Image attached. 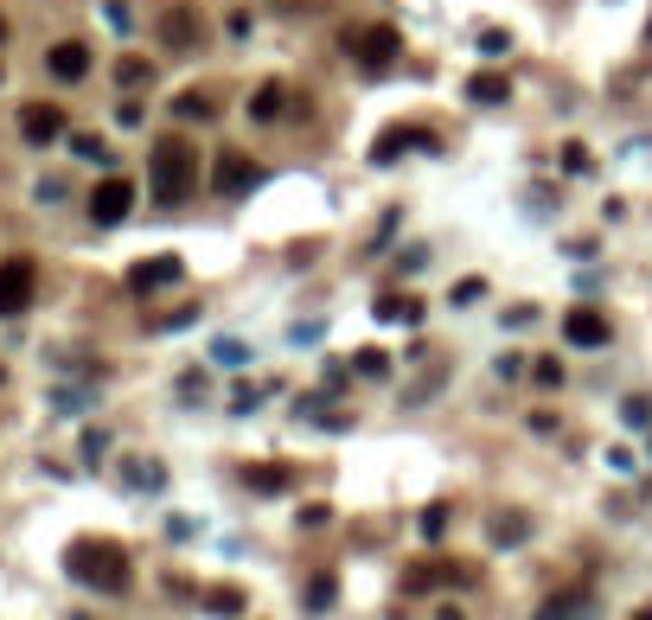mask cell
<instances>
[{"mask_svg":"<svg viewBox=\"0 0 652 620\" xmlns=\"http://www.w3.org/2000/svg\"><path fill=\"white\" fill-rule=\"evenodd\" d=\"M205 608H212V615H244V588H212V595H205Z\"/></svg>","mask_w":652,"mask_h":620,"instance_id":"cell-19","label":"cell"},{"mask_svg":"<svg viewBox=\"0 0 652 620\" xmlns=\"http://www.w3.org/2000/svg\"><path fill=\"white\" fill-rule=\"evenodd\" d=\"M307 608H333V576H314V583H307Z\"/></svg>","mask_w":652,"mask_h":620,"instance_id":"cell-23","label":"cell"},{"mask_svg":"<svg viewBox=\"0 0 652 620\" xmlns=\"http://www.w3.org/2000/svg\"><path fill=\"white\" fill-rule=\"evenodd\" d=\"M538 620H595V595L588 588H563L538 608Z\"/></svg>","mask_w":652,"mask_h":620,"instance_id":"cell-9","label":"cell"},{"mask_svg":"<svg viewBox=\"0 0 652 620\" xmlns=\"http://www.w3.org/2000/svg\"><path fill=\"white\" fill-rule=\"evenodd\" d=\"M45 65H52V77H65V83H77V77L90 71V45H77V38H58Z\"/></svg>","mask_w":652,"mask_h":620,"instance_id":"cell-12","label":"cell"},{"mask_svg":"<svg viewBox=\"0 0 652 620\" xmlns=\"http://www.w3.org/2000/svg\"><path fill=\"white\" fill-rule=\"evenodd\" d=\"M0 38H7V20H0Z\"/></svg>","mask_w":652,"mask_h":620,"instance_id":"cell-32","label":"cell"},{"mask_svg":"<svg viewBox=\"0 0 652 620\" xmlns=\"http://www.w3.org/2000/svg\"><path fill=\"white\" fill-rule=\"evenodd\" d=\"M244 480H250L256 493H289V467H282V461H262V467H244Z\"/></svg>","mask_w":652,"mask_h":620,"instance_id":"cell-18","label":"cell"},{"mask_svg":"<svg viewBox=\"0 0 652 620\" xmlns=\"http://www.w3.org/2000/svg\"><path fill=\"white\" fill-rule=\"evenodd\" d=\"M531 377L550 391V384H563V365H557V359H538V371H531Z\"/></svg>","mask_w":652,"mask_h":620,"instance_id":"cell-26","label":"cell"},{"mask_svg":"<svg viewBox=\"0 0 652 620\" xmlns=\"http://www.w3.org/2000/svg\"><path fill=\"white\" fill-rule=\"evenodd\" d=\"M65 570H71L83 588L122 595V588H128V550L109 544V538H77V544L65 550Z\"/></svg>","mask_w":652,"mask_h":620,"instance_id":"cell-1","label":"cell"},{"mask_svg":"<svg viewBox=\"0 0 652 620\" xmlns=\"http://www.w3.org/2000/svg\"><path fill=\"white\" fill-rule=\"evenodd\" d=\"M212 185L224 192V199H237V192H250L256 173H250V160L244 154H217V167H212Z\"/></svg>","mask_w":652,"mask_h":620,"instance_id":"cell-10","label":"cell"},{"mask_svg":"<svg viewBox=\"0 0 652 620\" xmlns=\"http://www.w3.org/2000/svg\"><path fill=\"white\" fill-rule=\"evenodd\" d=\"M525 531H531V525H525L518 511H506V518H493V544H518Z\"/></svg>","mask_w":652,"mask_h":620,"instance_id":"cell-21","label":"cell"},{"mask_svg":"<svg viewBox=\"0 0 652 620\" xmlns=\"http://www.w3.org/2000/svg\"><path fill=\"white\" fill-rule=\"evenodd\" d=\"M147 173H154V199H160V205H186L192 185H199V154H192V142L167 135V142H154Z\"/></svg>","mask_w":652,"mask_h":620,"instance_id":"cell-2","label":"cell"},{"mask_svg":"<svg viewBox=\"0 0 652 620\" xmlns=\"http://www.w3.org/2000/svg\"><path fill=\"white\" fill-rule=\"evenodd\" d=\"M409 147H429V135H416V128H384V135L371 142V160H378V167H391V160L409 154Z\"/></svg>","mask_w":652,"mask_h":620,"instance_id":"cell-13","label":"cell"},{"mask_svg":"<svg viewBox=\"0 0 652 620\" xmlns=\"http://www.w3.org/2000/svg\"><path fill=\"white\" fill-rule=\"evenodd\" d=\"M160 38L186 52V45H199V20H192V7H167V20H160Z\"/></svg>","mask_w":652,"mask_h":620,"instance_id":"cell-14","label":"cell"},{"mask_svg":"<svg viewBox=\"0 0 652 620\" xmlns=\"http://www.w3.org/2000/svg\"><path fill=\"white\" fill-rule=\"evenodd\" d=\"M167 282H180V256H147V262L128 269V289L135 294H154V289H167Z\"/></svg>","mask_w":652,"mask_h":620,"instance_id":"cell-8","label":"cell"},{"mask_svg":"<svg viewBox=\"0 0 652 620\" xmlns=\"http://www.w3.org/2000/svg\"><path fill=\"white\" fill-rule=\"evenodd\" d=\"M346 45H352V58H364L371 71H384L391 58H403V33H397V26H364V33H346Z\"/></svg>","mask_w":652,"mask_h":620,"instance_id":"cell-4","label":"cell"},{"mask_svg":"<svg viewBox=\"0 0 652 620\" xmlns=\"http://www.w3.org/2000/svg\"><path fill=\"white\" fill-rule=\"evenodd\" d=\"M633 620H652V608H640V615H633Z\"/></svg>","mask_w":652,"mask_h":620,"instance_id":"cell-31","label":"cell"},{"mask_svg":"<svg viewBox=\"0 0 652 620\" xmlns=\"http://www.w3.org/2000/svg\"><path fill=\"white\" fill-rule=\"evenodd\" d=\"M173 110H180L186 122H205V115H212V97H205V90H186V97L173 103Z\"/></svg>","mask_w":652,"mask_h":620,"instance_id":"cell-22","label":"cell"},{"mask_svg":"<svg viewBox=\"0 0 652 620\" xmlns=\"http://www.w3.org/2000/svg\"><path fill=\"white\" fill-rule=\"evenodd\" d=\"M38 294V269L33 256H7L0 262V320H13V314H26Z\"/></svg>","mask_w":652,"mask_h":620,"instance_id":"cell-3","label":"cell"},{"mask_svg":"<svg viewBox=\"0 0 652 620\" xmlns=\"http://www.w3.org/2000/svg\"><path fill=\"white\" fill-rule=\"evenodd\" d=\"M563 339L582 346V352L608 346V314H602V307H570V314H563Z\"/></svg>","mask_w":652,"mask_h":620,"instance_id":"cell-6","label":"cell"},{"mask_svg":"<svg viewBox=\"0 0 652 620\" xmlns=\"http://www.w3.org/2000/svg\"><path fill=\"white\" fill-rule=\"evenodd\" d=\"M378 320H391V327H416V320H423V301H416V294H378Z\"/></svg>","mask_w":652,"mask_h":620,"instance_id":"cell-15","label":"cell"},{"mask_svg":"<svg viewBox=\"0 0 652 620\" xmlns=\"http://www.w3.org/2000/svg\"><path fill=\"white\" fill-rule=\"evenodd\" d=\"M627 422H633V429H647V422H652V409H647V397H627Z\"/></svg>","mask_w":652,"mask_h":620,"instance_id":"cell-28","label":"cell"},{"mask_svg":"<svg viewBox=\"0 0 652 620\" xmlns=\"http://www.w3.org/2000/svg\"><path fill=\"white\" fill-rule=\"evenodd\" d=\"M441 620H468V615H461V608H441Z\"/></svg>","mask_w":652,"mask_h":620,"instance_id":"cell-30","label":"cell"},{"mask_svg":"<svg viewBox=\"0 0 652 620\" xmlns=\"http://www.w3.org/2000/svg\"><path fill=\"white\" fill-rule=\"evenodd\" d=\"M147 77H154V65H142V58H122V65H115V83H122V90H142Z\"/></svg>","mask_w":652,"mask_h":620,"instance_id":"cell-20","label":"cell"},{"mask_svg":"<svg viewBox=\"0 0 652 620\" xmlns=\"http://www.w3.org/2000/svg\"><path fill=\"white\" fill-rule=\"evenodd\" d=\"M128 212H135V185L122 180V173L97 180V192H90V218H97V224H122Z\"/></svg>","mask_w":652,"mask_h":620,"instance_id":"cell-5","label":"cell"},{"mask_svg":"<svg viewBox=\"0 0 652 620\" xmlns=\"http://www.w3.org/2000/svg\"><path fill=\"white\" fill-rule=\"evenodd\" d=\"M423 531H429V538H441V531H448V506H429V511H423Z\"/></svg>","mask_w":652,"mask_h":620,"instance_id":"cell-27","label":"cell"},{"mask_svg":"<svg viewBox=\"0 0 652 620\" xmlns=\"http://www.w3.org/2000/svg\"><path fill=\"white\" fill-rule=\"evenodd\" d=\"M282 103H289V90H282V83H262V90L250 97V122H276Z\"/></svg>","mask_w":652,"mask_h":620,"instance_id":"cell-17","label":"cell"},{"mask_svg":"<svg viewBox=\"0 0 652 620\" xmlns=\"http://www.w3.org/2000/svg\"><path fill=\"white\" fill-rule=\"evenodd\" d=\"M468 570L461 563H416L409 576H403V595H429V588H441V583H461Z\"/></svg>","mask_w":652,"mask_h":620,"instance_id":"cell-11","label":"cell"},{"mask_svg":"<svg viewBox=\"0 0 652 620\" xmlns=\"http://www.w3.org/2000/svg\"><path fill=\"white\" fill-rule=\"evenodd\" d=\"M20 135L33 147H52L65 135V110H58V103H26V110H20Z\"/></svg>","mask_w":652,"mask_h":620,"instance_id":"cell-7","label":"cell"},{"mask_svg":"<svg viewBox=\"0 0 652 620\" xmlns=\"http://www.w3.org/2000/svg\"><path fill=\"white\" fill-rule=\"evenodd\" d=\"M359 371H364V377H384V352H371V346H364V352H359Z\"/></svg>","mask_w":652,"mask_h":620,"instance_id":"cell-29","label":"cell"},{"mask_svg":"<svg viewBox=\"0 0 652 620\" xmlns=\"http://www.w3.org/2000/svg\"><path fill=\"white\" fill-rule=\"evenodd\" d=\"M563 167H570V173H588V147L570 142V147H563Z\"/></svg>","mask_w":652,"mask_h":620,"instance_id":"cell-24","label":"cell"},{"mask_svg":"<svg viewBox=\"0 0 652 620\" xmlns=\"http://www.w3.org/2000/svg\"><path fill=\"white\" fill-rule=\"evenodd\" d=\"M71 147H77V154H83V160H109V154H103V142H97V135H71Z\"/></svg>","mask_w":652,"mask_h":620,"instance_id":"cell-25","label":"cell"},{"mask_svg":"<svg viewBox=\"0 0 652 620\" xmlns=\"http://www.w3.org/2000/svg\"><path fill=\"white\" fill-rule=\"evenodd\" d=\"M468 97H473V103H506L512 83H506L499 71H473V77H468Z\"/></svg>","mask_w":652,"mask_h":620,"instance_id":"cell-16","label":"cell"}]
</instances>
